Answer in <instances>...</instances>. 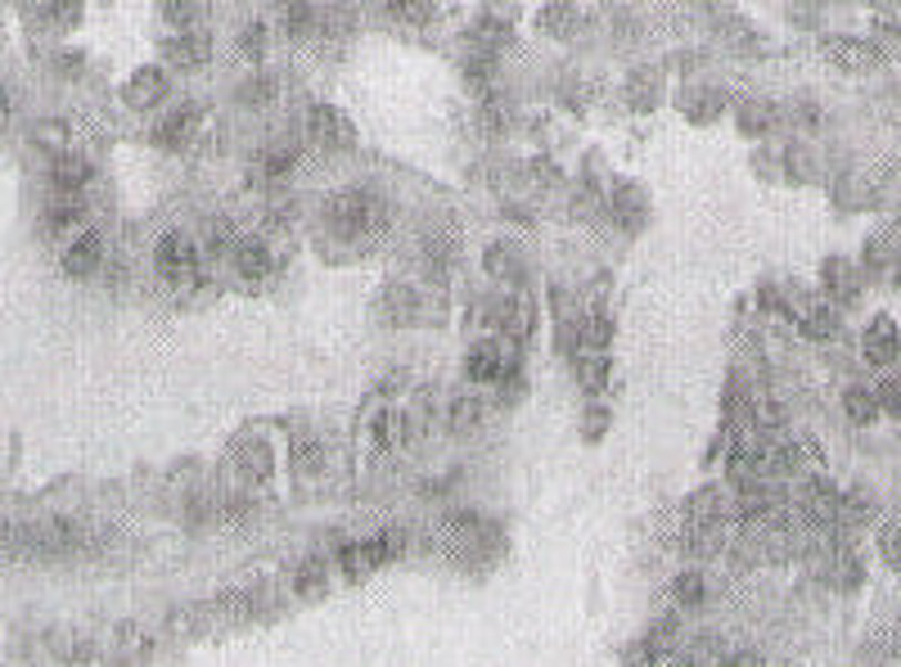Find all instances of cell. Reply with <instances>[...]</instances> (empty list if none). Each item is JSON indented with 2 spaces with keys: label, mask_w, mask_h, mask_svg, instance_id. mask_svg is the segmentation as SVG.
Here are the masks:
<instances>
[{
  "label": "cell",
  "mask_w": 901,
  "mask_h": 667,
  "mask_svg": "<svg viewBox=\"0 0 901 667\" xmlns=\"http://www.w3.org/2000/svg\"><path fill=\"white\" fill-rule=\"evenodd\" d=\"M735 117H739V131H744V136H767V131L776 126V117H780V113H776V104H771V100H744Z\"/></svg>",
  "instance_id": "4fadbf2b"
},
{
  "label": "cell",
  "mask_w": 901,
  "mask_h": 667,
  "mask_svg": "<svg viewBox=\"0 0 901 667\" xmlns=\"http://www.w3.org/2000/svg\"><path fill=\"white\" fill-rule=\"evenodd\" d=\"M613 213L627 222V226H641V213H645V208H641V194H636L632 185H622L617 198H613Z\"/></svg>",
  "instance_id": "603a6c76"
},
{
  "label": "cell",
  "mask_w": 901,
  "mask_h": 667,
  "mask_svg": "<svg viewBox=\"0 0 901 667\" xmlns=\"http://www.w3.org/2000/svg\"><path fill=\"white\" fill-rule=\"evenodd\" d=\"M32 136H37L41 145H50V150H63V145H68L63 122H41V131H32Z\"/></svg>",
  "instance_id": "f1b7e54d"
},
{
  "label": "cell",
  "mask_w": 901,
  "mask_h": 667,
  "mask_svg": "<svg viewBox=\"0 0 901 667\" xmlns=\"http://www.w3.org/2000/svg\"><path fill=\"white\" fill-rule=\"evenodd\" d=\"M266 95H270V82H266V78H257V82H244V91H239V100H244V104H262Z\"/></svg>",
  "instance_id": "836d02e7"
},
{
  "label": "cell",
  "mask_w": 901,
  "mask_h": 667,
  "mask_svg": "<svg viewBox=\"0 0 901 667\" xmlns=\"http://www.w3.org/2000/svg\"><path fill=\"white\" fill-rule=\"evenodd\" d=\"M235 266L248 276V280H262L266 271H270V253H266V244H257V239H244L239 248H235Z\"/></svg>",
  "instance_id": "e0dca14e"
},
{
  "label": "cell",
  "mask_w": 901,
  "mask_h": 667,
  "mask_svg": "<svg viewBox=\"0 0 901 667\" xmlns=\"http://www.w3.org/2000/svg\"><path fill=\"white\" fill-rule=\"evenodd\" d=\"M879 407H883L888 415H901V383H897V379H888V383L879 388Z\"/></svg>",
  "instance_id": "4dcf8cb0"
},
{
  "label": "cell",
  "mask_w": 901,
  "mask_h": 667,
  "mask_svg": "<svg viewBox=\"0 0 901 667\" xmlns=\"http://www.w3.org/2000/svg\"><path fill=\"white\" fill-rule=\"evenodd\" d=\"M608 339H613V320H608L604 311L591 316V325H586V343H591V348H604Z\"/></svg>",
  "instance_id": "83f0119b"
},
{
  "label": "cell",
  "mask_w": 901,
  "mask_h": 667,
  "mask_svg": "<svg viewBox=\"0 0 901 667\" xmlns=\"http://www.w3.org/2000/svg\"><path fill=\"white\" fill-rule=\"evenodd\" d=\"M577 23H582V14L569 10V6H550V10H545V28H550V32H573Z\"/></svg>",
  "instance_id": "484cf974"
},
{
  "label": "cell",
  "mask_w": 901,
  "mask_h": 667,
  "mask_svg": "<svg viewBox=\"0 0 901 667\" xmlns=\"http://www.w3.org/2000/svg\"><path fill=\"white\" fill-rule=\"evenodd\" d=\"M464 374L478 379V383L501 379V374H505V352H501L496 343H478V348L469 352V361H464Z\"/></svg>",
  "instance_id": "9c48e42d"
},
{
  "label": "cell",
  "mask_w": 901,
  "mask_h": 667,
  "mask_svg": "<svg viewBox=\"0 0 901 667\" xmlns=\"http://www.w3.org/2000/svg\"><path fill=\"white\" fill-rule=\"evenodd\" d=\"M100 257H104L100 235L82 230L73 244L63 248V271H68V276H91V271H100Z\"/></svg>",
  "instance_id": "ba28073f"
},
{
  "label": "cell",
  "mask_w": 901,
  "mask_h": 667,
  "mask_svg": "<svg viewBox=\"0 0 901 667\" xmlns=\"http://www.w3.org/2000/svg\"><path fill=\"white\" fill-rule=\"evenodd\" d=\"M113 658H122V663H141L145 654H150V640H145V632L141 627H117V636H113Z\"/></svg>",
  "instance_id": "d6986e66"
},
{
  "label": "cell",
  "mask_w": 901,
  "mask_h": 667,
  "mask_svg": "<svg viewBox=\"0 0 901 667\" xmlns=\"http://www.w3.org/2000/svg\"><path fill=\"white\" fill-rule=\"evenodd\" d=\"M59 73H82V54L78 50H59Z\"/></svg>",
  "instance_id": "e575fe53"
},
{
  "label": "cell",
  "mask_w": 901,
  "mask_h": 667,
  "mask_svg": "<svg viewBox=\"0 0 901 667\" xmlns=\"http://www.w3.org/2000/svg\"><path fill=\"white\" fill-rule=\"evenodd\" d=\"M843 411H848V420L852 424H874L879 415H883V407H879V392L874 388H848L843 392Z\"/></svg>",
  "instance_id": "5bb4252c"
},
{
  "label": "cell",
  "mask_w": 901,
  "mask_h": 667,
  "mask_svg": "<svg viewBox=\"0 0 901 667\" xmlns=\"http://www.w3.org/2000/svg\"><path fill=\"white\" fill-rule=\"evenodd\" d=\"M235 464H239V474H244L248 483H266L270 470H275V455H270L266 442H244V447L235 451Z\"/></svg>",
  "instance_id": "8fae6325"
},
{
  "label": "cell",
  "mask_w": 901,
  "mask_h": 667,
  "mask_svg": "<svg viewBox=\"0 0 901 667\" xmlns=\"http://www.w3.org/2000/svg\"><path fill=\"white\" fill-rule=\"evenodd\" d=\"M329 222L342 235H375L383 226V208H379V198L370 189H342L329 204Z\"/></svg>",
  "instance_id": "6da1fadb"
},
{
  "label": "cell",
  "mask_w": 901,
  "mask_h": 667,
  "mask_svg": "<svg viewBox=\"0 0 901 667\" xmlns=\"http://www.w3.org/2000/svg\"><path fill=\"white\" fill-rule=\"evenodd\" d=\"M163 14H167L172 23H181V28H185V23H190V14H198V6H163Z\"/></svg>",
  "instance_id": "d590c367"
},
{
  "label": "cell",
  "mask_w": 901,
  "mask_h": 667,
  "mask_svg": "<svg viewBox=\"0 0 901 667\" xmlns=\"http://www.w3.org/2000/svg\"><path fill=\"white\" fill-rule=\"evenodd\" d=\"M158 271L172 285H185L198 271V266H194V244L185 235H163L158 239Z\"/></svg>",
  "instance_id": "52a82bcc"
},
{
  "label": "cell",
  "mask_w": 901,
  "mask_h": 667,
  "mask_svg": "<svg viewBox=\"0 0 901 667\" xmlns=\"http://www.w3.org/2000/svg\"><path fill=\"white\" fill-rule=\"evenodd\" d=\"M672 595H676V605H685V609H695V605H699V599H704V577H699V573H685V577H676Z\"/></svg>",
  "instance_id": "cb8c5ba5"
},
{
  "label": "cell",
  "mask_w": 901,
  "mask_h": 667,
  "mask_svg": "<svg viewBox=\"0 0 901 667\" xmlns=\"http://www.w3.org/2000/svg\"><path fill=\"white\" fill-rule=\"evenodd\" d=\"M207 37L203 32H194V37H176V41H167V59L172 63H181V69H198V63L207 59Z\"/></svg>",
  "instance_id": "2e32d148"
},
{
  "label": "cell",
  "mask_w": 901,
  "mask_h": 667,
  "mask_svg": "<svg viewBox=\"0 0 901 667\" xmlns=\"http://www.w3.org/2000/svg\"><path fill=\"white\" fill-rule=\"evenodd\" d=\"M577 374H582V383L595 392V388H604V379H608V366L604 361H577Z\"/></svg>",
  "instance_id": "f546056e"
},
{
  "label": "cell",
  "mask_w": 901,
  "mask_h": 667,
  "mask_svg": "<svg viewBox=\"0 0 901 667\" xmlns=\"http://www.w3.org/2000/svg\"><path fill=\"white\" fill-rule=\"evenodd\" d=\"M194 131H198V109H176V113H167L163 126H158V145H163V150H181V145H190Z\"/></svg>",
  "instance_id": "30bf717a"
},
{
  "label": "cell",
  "mask_w": 901,
  "mask_h": 667,
  "mask_svg": "<svg viewBox=\"0 0 901 667\" xmlns=\"http://www.w3.org/2000/svg\"><path fill=\"white\" fill-rule=\"evenodd\" d=\"M86 181H91V163H86V158L59 154V163H54V185H59L63 194H78Z\"/></svg>",
  "instance_id": "9a60e30c"
},
{
  "label": "cell",
  "mask_w": 901,
  "mask_h": 667,
  "mask_svg": "<svg viewBox=\"0 0 901 667\" xmlns=\"http://www.w3.org/2000/svg\"><path fill=\"white\" fill-rule=\"evenodd\" d=\"M73 226H78V204H73V194H63L59 204L45 213V235H73Z\"/></svg>",
  "instance_id": "ffe728a7"
},
{
  "label": "cell",
  "mask_w": 901,
  "mask_h": 667,
  "mask_svg": "<svg viewBox=\"0 0 901 667\" xmlns=\"http://www.w3.org/2000/svg\"><path fill=\"white\" fill-rule=\"evenodd\" d=\"M482 424V402H473V397H455L451 407V433H469Z\"/></svg>",
  "instance_id": "7402d4cb"
},
{
  "label": "cell",
  "mask_w": 901,
  "mask_h": 667,
  "mask_svg": "<svg viewBox=\"0 0 901 667\" xmlns=\"http://www.w3.org/2000/svg\"><path fill=\"white\" fill-rule=\"evenodd\" d=\"M726 667H767V663H761V654H735Z\"/></svg>",
  "instance_id": "8d00e7d4"
},
{
  "label": "cell",
  "mask_w": 901,
  "mask_h": 667,
  "mask_svg": "<svg viewBox=\"0 0 901 667\" xmlns=\"http://www.w3.org/2000/svg\"><path fill=\"white\" fill-rule=\"evenodd\" d=\"M262 45H266V32H262V28H248V32L239 37V54H244V59H257Z\"/></svg>",
  "instance_id": "1f68e13d"
},
{
  "label": "cell",
  "mask_w": 901,
  "mask_h": 667,
  "mask_svg": "<svg viewBox=\"0 0 901 667\" xmlns=\"http://www.w3.org/2000/svg\"><path fill=\"white\" fill-rule=\"evenodd\" d=\"M289 470H294L298 479H311L316 470H325V447L311 442V438H303V442L289 451Z\"/></svg>",
  "instance_id": "ac0fdd59"
},
{
  "label": "cell",
  "mask_w": 901,
  "mask_h": 667,
  "mask_svg": "<svg viewBox=\"0 0 901 667\" xmlns=\"http://www.w3.org/2000/svg\"><path fill=\"white\" fill-rule=\"evenodd\" d=\"M294 167H298V145H289V141L270 145V150L262 154V172H266V176H289Z\"/></svg>",
  "instance_id": "44dd1931"
},
{
  "label": "cell",
  "mask_w": 901,
  "mask_h": 667,
  "mask_svg": "<svg viewBox=\"0 0 901 667\" xmlns=\"http://www.w3.org/2000/svg\"><path fill=\"white\" fill-rule=\"evenodd\" d=\"M366 442H370V455L397 451L406 442V415L392 407H379L375 415H366Z\"/></svg>",
  "instance_id": "8992f818"
},
{
  "label": "cell",
  "mask_w": 901,
  "mask_h": 667,
  "mask_svg": "<svg viewBox=\"0 0 901 667\" xmlns=\"http://www.w3.org/2000/svg\"><path fill=\"white\" fill-rule=\"evenodd\" d=\"M879 551H883V560H888V564H897V568H901V523L879 527Z\"/></svg>",
  "instance_id": "d4e9b609"
},
{
  "label": "cell",
  "mask_w": 901,
  "mask_h": 667,
  "mask_svg": "<svg viewBox=\"0 0 901 667\" xmlns=\"http://www.w3.org/2000/svg\"><path fill=\"white\" fill-rule=\"evenodd\" d=\"M163 91H167V78H163L158 69H141V73H135V78L126 82V104L150 109V104L163 100Z\"/></svg>",
  "instance_id": "7c38bea8"
},
{
  "label": "cell",
  "mask_w": 901,
  "mask_h": 667,
  "mask_svg": "<svg viewBox=\"0 0 901 667\" xmlns=\"http://www.w3.org/2000/svg\"><path fill=\"white\" fill-rule=\"evenodd\" d=\"M820 54L835 63V69H843V73H870V69H879V63H883L874 41H866V37H825Z\"/></svg>",
  "instance_id": "3957f363"
},
{
  "label": "cell",
  "mask_w": 901,
  "mask_h": 667,
  "mask_svg": "<svg viewBox=\"0 0 901 667\" xmlns=\"http://www.w3.org/2000/svg\"><path fill=\"white\" fill-rule=\"evenodd\" d=\"M820 289H825V302H857L861 289H866V271L852 261V257H825L820 261Z\"/></svg>",
  "instance_id": "7a4b0ae2"
},
{
  "label": "cell",
  "mask_w": 901,
  "mask_h": 667,
  "mask_svg": "<svg viewBox=\"0 0 901 667\" xmlns=\"http://www.w3.org/2000/svg\"><path fill=\"white\" fill-rule=\"evenodd\" d=\"M307 131H311V141H316L320 150H348V145L357 141L352 122L342 117L338 109H311V117H307Z\"/></svg>",
  "instance_id": "5b68a950"
},
{
  "label": "cell",
  "mask_w": 901,
  "mask_h": 667,
  "mask_svg": "<svg viewBox=\"0 0 901 667\" xmlns=\"http://www.w3.org/2000/svg\"><path fill=\"white\" fill-rule=\"evenodd\" d=\"M54 654H59V658H73V663L86 658V636H78V632H73V636L59 632V636H54Z\"/></svg>",
  "instance_id": "4316f807"
},
{
  "label": "cell",
  "mask_w": 901,
  "mask_h": 667,
  "mask_svg": "<svg viewBox=\"0 0 901 667\" xmlns=\"http://www.w3.org/2000/svg\"><path fill=\"white\" fill-rule=\"evenodd\" d=\"M861 357L870 361V366H879V370H888L897 357H901V325L892 320V316H870V325H866V334H861Z\"/></svg>",
  "instance_id": "277c9868"
},
{
  "label": "cell",
  "mask_w": 901,
  "mask_h": 667,
  "mask_svg": "<svg viewBox=\"0 0 901 667\" xmlns=\"http://www.w3.org/2000/svg\"><path fill=\"white\" fill-rule=\"evenodd\" d=\"M667 667H704V663H695V658H672Z\"/></svg>",
  "instance_id": "74e56055"
},
{
  "label": "cell",
  "mask_w": 901,
  "mask_h": 667,
  "mask_svg": "<svg viewBox=\"0 0 901 667\" xmlns=\"http://www.w3.org/2000/svg\"><path fill=\"white\" fill-rule=\"evenodd\" d=\"M388 14H392V19H406V23H424L433 10H429V6H388Z\"/></svg>",
  "instance_id": "d6a6232c"
}]
</instances>
